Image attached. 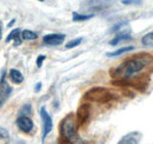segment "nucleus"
<instances>
[{"instance_id":"dca6fc26","label":"nucleus","mask_w":153,"mask_h":144,"mask_svg":"<svg viewBox=\"0 0 153 144\" xmlns=\"http://www.w3.org/2000/svg\"><path fill=\"white\" fill-rule=\"evenodd\" d=\"M19 32H20L19 28H16V30H13V31H12V32H11V33L7 36V39H6V41H11V40L14 38V36H16L17 33H19Z\"/></svg>"},{"instance_id":"5701e85b","label":"nucleus","mask_w":153,"mask_h":144,"mask_svg":"<svg viewBox=\"0 0 153 144\" xmlns=\"http://www.w3.org/2000/svg\"><path fill=\"white\" fill-rule=\"evenodd\" d=\"M39 1H44V0H39Z\"/></svg>"},{"instance_id":"f8f14e48","label":"nucleus","mask_w":153,"mask_h":144,"mask_svg":"<svg viewBox=\"0 0 153 144\" xmlns=\"http://www.w3.org/2000/svg\"><path fill=\"white\" fill-rule=\"evenodd\" d=\"M141 44L147 47H153V32H150L141 38Z\"/></svg>"},{"instance_id":"f257e3e1","label":"nucleus","mask_w":153,"mask_h":144,"mask_svg":"<svg viewBox=\"0 0 153 144\" xmlns=\"http://www.w3.org/2000/svg\"><path fill=\"white\" fill-rule=\"evenodd\" d=\"M146 66V60L141 58H133L130 59L125 63H123L118 69H117V74L123 77V78H130L133 74L141 71Z\"/></svg>"},{"instance_id":"7ed1b4c3","label":"nucleus","mask_w":153,"mask_h":144,"mask_svg":"<svg viewBox=\"0 0 153 144\" xmlns=\"http://www.w3.org/2000/svg\"><path fill=\"white\" fill-rule=\"evenodd\" d=\"M40 116H41L42 126H44V131H42V142H44L45 138H46V136L51 132V130L53 128V122H52L51 116L48 115V112L46 111L45 108H41V110H40Z\"/></svg>"},{"instance_id":"412c9836","label":"nucleus","mask_w":153,"mask_h":144,"mask_svg":"<svg viewBox=\"0 0 153 144\" xmlns=\"http://www.w3.org/2000/svg\"><path fill=\"white\" fill-rule=\"evenodd\" d=\"M1 37H2V25L0 22V39H1Z\"/></svg>"},{"instance_id":"6e6552de","label":"nucleus","mask_w":153,"mask_h":144,"mask_svg":"<svg viewBox=\"0 0 153 144\" xmlns=\"http://www.w3.org/2000/svg\"><path fill=\"white\" fill-rule=\"evenodd\" d=\"M10 77H11V79H12L16 84H20V83L24 80V76L21 74V72L18 71V70H16V69H12V70L10 71Z\"/></svg>"},{"instance_id":"a211bd4d","label":"nucleus","mask_w":153,"mask_h":144,"mask_svg":"<svg viewBox=\"0 0 153 144\" xmlns=\"http://www.w3.org/2000/svg\"><path fill=\"white\" fill-rule=\"evenodd\" d=\"M0 137L1 138H8V131L4 128H0Z\"/></svg>"},{"instance_id":"f3484780","label":"nucleus","mask_w":153,"mask_h":144,"mask_svg":"<svg viewBox=\"0 0 153 144\" xmlns=\"http://www.w3.org/2000/svg\"><path fill=\"white\" fill-rule=\"evenodd\" d=\"M121 2L125 5H133V4H140L141 0H121Z\"/></svg>"},{"instance_id":"aec40b11","label":"nucleus","mask_w":153,"mask_h":144,"mask_svg":"<svg viewBox=\"0 0 153 144\" xmlns=\"http://www.w3.org/2000/svg\"><path fill=\"white\" fill-rule=\"evenodd\" d=\"M40 88H41V83H38V84H37V86H36V91L38 92V91L40 90Z\"/></svg>"},{"instance_id":"6ab92c4d","label":"nucleus","mask_w":153,"mask_h":144,"mask_svg":"<svg viewBox=\"0 0 153 144\" xmlns=\"http://www.w3.org/2000/svg\"><path fill=\"white\" fill-rule=\"evenodd\" d=\"M46 59V57L45 56H39L38 59H37V65H38V68H41V65H42V63H44V60Z\"/></svg>"},{"instance_id":"9b49d317","label":"nucleus","mask_w":153,"mask_h":144,"mask_svg":"<svg viewBox=\"0 0 153 144\" xmlns=\"http://www.w3.org/2000/svg\"><path fill=\"white\" fill-rule=\"evenodd\" d=\"M132 50H134L133 46H126V47L118 49V50H115V51H113V52H108L107 56H108V57H117V56H120V54H123V53L130 52V51H132Z\"/></svg>"},{"instance_id":"39448f33","label":"nucleus","mask_w":153,"mask_h":144,"mask_svg":"<svg viewBox=\"0 0 153 144\" xmlns=\"http://www.w3.org/2000/svg\"><path fill=\"white\" fill-rule=\"evenodd\" d=\"M17 125L21 131L24 132H30L33 129V122L31 118H28L27 116H20L17 119Z\"/></svg>"},{"instance_id":"1a4fd4ad","label":"nucleus","mask_w":153,"mask_h":144,"mask_svg":"<svg viewBox=\"0 0 153 144\" xmlns=\"http://www.w3.org/2000/svg\"><path fill=\"white\" fill-rule=\"evenodd\" d=\"M132 38L128 36V34H125V33H121V34H119V36H117L115 38H113L111 41H110V45H112V46H115V45H118L119 43H121V41H125V40H131Z\"/></svg>"},{"instance_id":"f03ea898","label":"nucleus","mask_w":153,"mask_h":144,"mask_svg":"<svg viewBox=\"0 0 153 144\" xmlns=\"http://www.w3.org/2000/svg\"><path fill=\"white\" fill-rule=\"evenodd\" d=\"M61 132L64 137L71 144H85L84 141L76 135V124H74V118L73 116H67L62 123H61Z\"/></svg>"},{"instance_id":"0eeeda50","label":"nucleus","mask_w":153,"mask_h":144,"mask_svg":"<svg viewBox=\"0 0 153 144\" xmlns=\"http://www.w3.org/2000/svg\"><path fill=\"white\" fill-rule=\"evenodd\" d=\"M11 93V88L8 86V84L6 82H4V79L0 83V100L2 102L4 99H6L8 97V94Z\"/></svg>"},{"instance_id":"4468645a","label":"nucleus","mask_w":153,"mask_h":144,"mask_svg":"<svg viewBox=\"0 0 153 144\" xmlns=\"http://www.w3.org/2000/svg\"><path fill=\"white\" fill-rule=\"evenodd\" d=\"M93 18V14H86V16H82V14H78L76 12L73 13V20L74 21H85V20H88V19Z\"/></svg>"},{"instance_id":"9d476101","label":"nucleus","mask_w":153,"mask_h":144,"mask_svg":"<svg viewBox=\"0 0 153 144\" xmlns=\"http://www.w3.org/2000/svg\"><path fill=\"white\" fill-rule=\"evenodd\" d=\"M114 0H91L90 4L93 6V7H98V8H101V7H106L107 5L112 4Z\"/></svg>"},{"instance_id":"2eb2a0df","label":"nucleus","mask_w":153,"mask_h":144,"mask_svg":"<svg viewBox=\"0 0 153 144\" xmlns=\"http://www.w3.org/2000/svg\"><path fill=\"white\" fill-rule=\"evenodd\" d=\"M81 41H82V38H76V39H73V40H71V41H68V43L66 44V49H73V47L78 46Z\"/></svg>"},{"instance_id":"b1692460","label":"nucleus","mask_w":153,"mask_h":144,"mask_svg":"<svg viewBox=\"0 0 153 144\" xmlns=\"http://www.w3.org/2000/svg\"><path fill=\"white\" fill-rule=\"evenodd\" d=\"M0 103H1V100H0Z\"/></svg>"},{"instance_id":"4be33fe9","label":"nucleus","mask_w":153,"mask_h":144,"mask_svg":"<svg viewBox=\"0 0 153 144\" xmlns=\"http://www.w3.org/2000/svg\"><path fill=\"white\" fill-rule=\"evenodd\" d=\"M14 21H16V19H13V20H12V21H11V22H10V24H8V26H12V25H13V24H14Z\"/></svg>"},{"instance_id":"423d86ee","label":"nucleus","mask_w":153,"mask_h":144,"mask_svg":"<svg viewBox=\"0 0 153 144\" xmlns=\"http://www.w3.org/2000/svg\"><path fill=\"white\" fill-rule=\"evenodd\" d=\"M44 43L46 45H52V46H56V45H60L64 40H65V34H58V33H53V34H47V36L44 37Z\"/></svg>"},{"instance_id":"20e7f679","label":"nucleus","mask_w":153,"mask_h":144,"mask_svg":"<svg viewBox=\"0 0 153 144\" xmlns=\"http://www.w3.org/2000/svg\"><path fill=\"white\" fill-rule=\"evenodd\" d=\"M140 138H141L140 132H138V131H132V132H128L127 135H125V136L118 142V144H139Z\"/></svg>"},{"instance_id":"ddd939ff","label":"nucleus","mask_w":153,"mask_h":144,"mask_svg":"<svg viewBox=\"0 0 153 144\" xmlns=\"http://www.w3.org/2000/svg\"><path fill=\"white\" fill-rule=\"evenodd\" d=\"M21 36H22V39H25V40H34V39L38 38L37 33H34L32 31H28V30H25Z\"/></svg>"}]
</instances>
